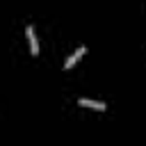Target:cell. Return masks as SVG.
<instances>
[{
  "instance_id": "3957f363",
  "label": "cell",
  "mask_w": 146,
  "mask_h": 146,
  "mask_svg": "<svg viewBox=\"0 0 146 146\" xmlns=\"http://www.w3.org/2000/svg\"><path fill=\"white\" fill-rule=\"evenodd\" d=\"M84 52H87V48H84V46H80V48H75V52H73V55H71V57L66 59V64H64V68H71V66H73V64H75V62H78V59H80V57H82Z\"/></svg>"
},
{
  "instance_id": "7a4b0ae2",
  "label": "cell",
  "mask_w": 146,
  "mask_h": 146,
  "mask_svg": "<svg viewBox=\"0 0 146 146\" xmlns=\"http://www.w3.org/2000/svg\"><path fill=\"white\" fill-rule=\"evenodd\" d=\"M82 107H91V110H98V112H103L105 110V103H100V100H91V98H80L78 100Z\"/></svg>"
},
{
  "instance_id": "6da1fadb",
  "label": "cell",
  "mask_w": 146,
  "mask_h": 146,
  "mask_svg": "<svg viewBox=\"0 0 146 146\" xmlns=\"http://www.w3.org/2000/svg\"><path fill=\"white\" fill-rule=\"evenodd\" d=\"M25 34H27V41H30V52L36 57V55H39V41H36V34H34V27L27 25V27H25Z\"/></svg>"
}]
</instances>
